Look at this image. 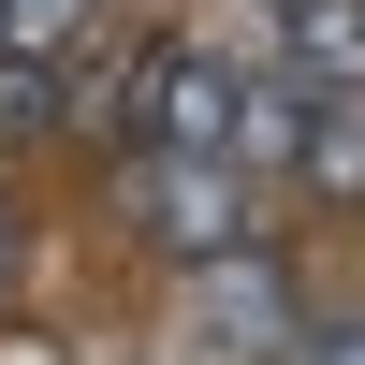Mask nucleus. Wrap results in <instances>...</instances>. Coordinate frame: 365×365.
Instances as JSON below:
<instances>
[{
    "mask_svg": "<svg viewBox=\"0 0 365 365\" xmlns=\"http://www.w3.org/2000/svg\"><path fill=\"white\" fill-rule=\"evenodd\" d=\"M132 161H234V58L220 44H161V88H146Z\"/></svg>",
    "mask_w": 365,
    "mask_h": 365,
    "instance_id": "1",
    "label": "nucleus"
},
{
    "mask_svg": "<svg viewBox=\"0 0 365 365\" xmlns=\"http://www.w3.org/2000/svg\"><path fill=\"white\" fill-rule=\"evenodd\" d=\"M132 205H146V234H161L175 263L249 249V175L234 161H132Z\"/></svg>",
    "mask_w": 365,
    "mask_h": 365,
    "instance_id": "2",
    "label": "nucleus"
},
{
    "mask_svg": "<svg viewBox=\"0 0 365 365\" xmlns=\"http://www.w3.org/2000/svg\"><path fill=\"white\" fill-rule=\"evenodd\" d=\"M307 117H322L307 73H234V175H249V190L292 175V161H307Z\"/></svg>",
    "mask_w": 365,
    "mask_h": 365,
    "instance_id": "3",
    "label": "nucleus"
},
{
    "mask_svg": "<svg viewBox=\"0 0 365 365\" xmlns=\"http://www.w3.org/2000/svg\"><path fill=\"white\" fill-rule=\"evenodd\" d=\"M278 58L322 88V103H351L365 88V0H278Z\"/></svg>",
    "mask_w": 365,
    "mask_h": 365,
    "instance_id": "4",
    "label": "nucleus"
},
{
    "mask_svg": "<svg viewBox=\"0 0 365 365\" xmlns=\"http://www.w3.org/2000/svg\"><path fill=\"white\" fill-rule=\"evenodd\" d=\"M190 278H205V322H220L234 351H278V336H292V307H278L292 278H278L263 249H220V263H190Z\"/></svg>",
    "mask_w": 365,
    "mask_h": 365,
    "instance_id": "5",
    "label": "nucleus"
},
{
    "mask_svg": "<svg viewBox=\"0 0 365 365\" xmlns=\"http://www.w3.org/2000/svg\"><path fill=\"white\" fill-rule=\"evenodd\" d=\"M292 190H322V205H365V88L307 117V161H292Z\"/></svg>",
    "mask_w": 365,
    "mask_h": 365,
    "instance_id": "6",
    "label": "nucleus"
},
{
    "mask_svg": "<svg viewBox=\"0 0 365 365\" xmlns=\"http://www.w3.org/2000/svg\"><path fill=\"white\" fill-rule=\"evenodd\" d=\"M103 0H0V58H73Z\"/></svg>",
    "mask_w": 365,
    "mask_h": 365,
    "instance_id": "7",
    "label": "nucleus"
},
{
    "mask_svg": "<svg viewBox=\"0 0 365 365\" xmlns=\"http://www.w3.org/2000/svg\"><path fill=\"white\" fill-rule=\"evenodd\" d=\"M58 73H73V58H0V146H29L58 117Z\"/></svg>",
    "mask_w": 365,
    "mask_h": 365,
    "instance_id": "8",
    "label": "nucleus"
},
{
    "mask_svg": "<svg viewBox=\"0 0 365 365\" xmlns=\"http://www.w3.org/2000/svg\"><path fill=\"white\" fill-rule=\"evenodd\" d=\"M307 365H365V322H322V336H307Z\"/></svg>",
    "mask_w": 365,
    "mask_h": 365,
    "instance_id": "9",
    "label": "nucleus"
},
{
    "mask_svg": "<svg viewBox=\"0 0 365 365\" xmlns=\"http://www.w3.org/2000/svg\"><path fill=\"white\" fill-rule=\"evenodd\" d=\"M0 292H15V220H0Z\"/></svg>",
    "mask_w": 365,
    "mask_h": 365,
    "instance_id": "10",
    "label": "nucleus"
}]
</instances>
